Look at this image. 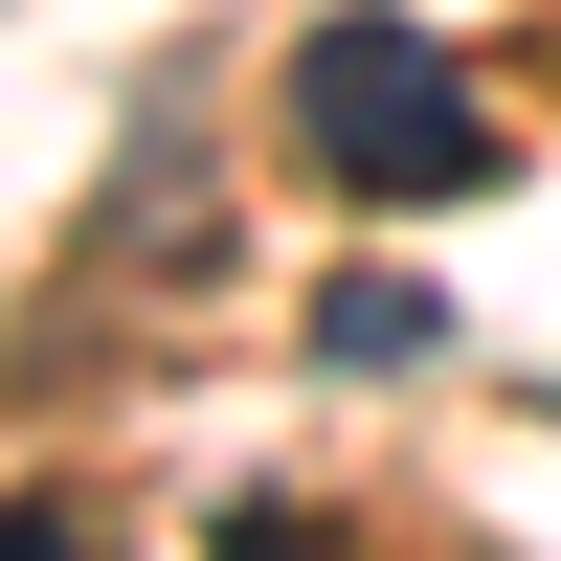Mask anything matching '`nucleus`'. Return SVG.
I'll list each match as a JSON object with an SVG mask.
<instances>
[{"label": "nucleus", "mask_w": 561, "mask_h": 561, "mask_svg": "<svg viewBox=\"0 0 561 561\" xmlns=\"http://www.w3.org/2000/svg\"><path fill=\"white\" fill-rule=\"evenodd\" d=\"M293 158L337 180V203H472L494 180V113H472V68H449L427 23H314L293 45Z\"/></svg>", "instance_id": "obj_1"}, {"label": "nucleus", "mask_w": 561, "mask_h": 561, "mask_svg": "<svg viewBox=\"0 0 561 561\" xmlns=\"http://www.w3.org/2000/svg\"><path fill=\"white\" fill-rule=\"evenodd\" d=\"M427 337H449V293H427V270H337V293H314V359H337V382H404Z\"/></svg>", "instance_id": "obj_2"}, {"label": "nucleus", "mask_w": 561, "mask_h": 561, "mask_svg": "<svg viewBox=\"0 0 561 561\" xmlns=\"http://www.w3.org/2000/svg\"><path fill=\"white\" fill-rule=\"evenodd\" d=\"M0 561H90V517L68 494H0Z\"/></svg>", "instance_id": "obj_3"}, {"label": "nucleus", "mask_w": 561, "mask_h": 561, "mask_svg": "<svg viewBox=\"0 0 561 561\" xmlns=\"http://www.w3.org/2000/svg\"><path fill=\"white\" fill-rule=\"evenodd\" d=\"M225 561H314V517H270V494H248V517H225Z\"/></svg>", "instance_id": "obj_4"}]
</instances>
